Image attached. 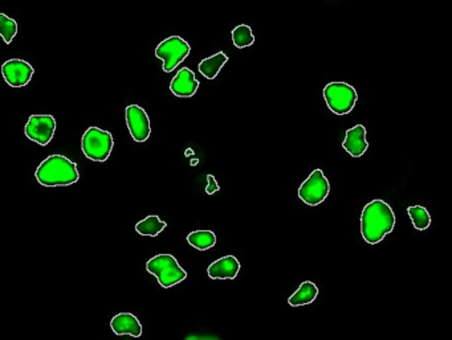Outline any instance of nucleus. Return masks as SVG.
Here are the masks:
<instances>
[{
  "instance_id": "obj_22",
  "label": "nucleus",
  "mask_w": 452,
  "mask_h": 340,
  "mask_svg": "<svg viewBox=\"0 0 452 340\" xmlns=\"http://www.w3.org/2000/svg\"><path fill=\"white\" fill-rule=\"evenodd\" d=\"M221 189V187L218 184L216 179L214 175H207V187H206V194L207 195H212L215 192H218Z\"/></svg>"
},
{
  "instance_id": "obj_9",
  "label": "nucleus",
  "mask_w": 452,
  "mask_h": 340,
  "mask_svg": "<svg viewBox=\"0 0 452 340\" xmlns=\"http://www.w3.org/2000/svg\"><path fill=\"white\" fill-rule=\"evenodd\" d=\"M35 75L33 66L22 58L7 60L1 65V76L7 85L12 88L27 87Z\"/></svg>"
},
{
  "instance_id": "obj_6",
  "label": "nucleus",
  "mask_w": 452,
  "mask_h": 340,
  "mask_svg": "<svg viewBox=\"0 0 452 340\" xmlns=\"http://www.w3.org/2000/svg\"><path fill=\"white\" fill-rule=\"evenodd\" d=\"M191 52V46L181 36H170L161 42L155 48V57L164 61L162 69L171 73L179 64H182Z\"/></svg>"
},
{
  "instance_id": "obj_1",
  "label": "nucleus",
  "mask_w": 452,
  "mask_h": 340,
  "mask_svg": "<svg viewBox=\"0 0 452 340\" xmlns=\"http://www.w3.org/2000/svg\"><path fill=\"white\" fill-rule=\"evenodd\" d=\"M396 215L386 201L375 199L367 203L361 213V234L365 242L375 245L394 231Z\"/></svg>"
},
{
  "instance_id": "obj_5",
  "label": "nucleus",
  "mask_w": 452,
  "mask_h": 340,
  "mask_svg": "<svg viewBox=\"0 0 452 340\" xmlns=\"http://www.w3.org/2000/svg\"><path fill=\"white\" fill-rule=\"evenodd\" d=\"M322 93L328 108L336 115L349 114L358 99L357 90L346 82H329Z\"/></svg>"
},
{
  "instance_id": "obj_20",
  "label": "nucleus",
  "mask_w": 452,
  "mask_h": 340,
  "mask_svg": "<svg viewBox=\"0 0 452 340\" xmlns=\"http://www.w3.org/2000/svg\"><path fill=\"white\" fill-rule=\"evenodd\" d=\"M231 36L232 43L239 49L251 46L255 43L254 32H252L251 27L247 24H240V25L235 27L232 30Z\"/></svg>"
},
{
  "instance_id": "obj_19",
  "label": "nucleus",
  "mask_w": 452,
  "mask_h": 340,
  "mask_svg": "<svg viewBox=\"0 0 452 340\" xmlns=\"http://www.w3.org/2000/svg\"><path fill=\"white\" fill-rule=\"evenodd\" d=\"M408 216L417 231H426L431 225L430 212L422 206H413L408 208Z\"/></svg>"
},
{
  "instance_id": "obj_4",
  "label": "nucleus",
  "mask_w": 452,
  "mask_h": 340,
  "mask_svg": "<svg viewBox=\"0 0 452 340\" xmlns=\"http://www.w3.org/2000/svg\"><path fill=\"white\" fill-rule=\"evenodd\" d=\"M114 147L111 132L102 130L96 126H90L81 138V150L89 160L105 162Z\"/></svg>"
},
{
  "instance_id": "obj_21",
  "label": "nucleus",
  "mask_w": 452,
  "mask_h": 340,
  "mask_svg": "<svg viewBox=\"0 0 452 340\" xmlns=\"http://www.w3.org/2000/svg\"><path fill=\"white\" fill-rule=\"evenodd\" d=\"M18 34V23L15 19L0 13V36L6 44H11L12 40Z\"/></svg>"
},
{
  "instance_id": "obj_7",
  "label": "nucleus",
  "mask_w": 452,
  "mask_h": 340,
  "mask_svg": "<svg viewBox=\"0 0 452 340\" xmlns=\"http://www.w3.org/2000/svg\"><path fill=\"white\" fill-rule=\"evenodd\" d=\"M331 184L322 170H314L298 188V198L308 206H319L329 196Z\"/></svg>"
},
{
  "instance_id": "obj_11",
  "label": "nucleus",
  "mask_w": 452,
  "mask_h": 340,
  "mask_svg": "<svg viewBox=\"0 0 452 340\" xmlns=\"http://www.w3.org/2000/svg\"><path fill=\"white\" fill-rule=\"evenodd\" d=\"M199 81L195 78V73L188 69L182 68L170 82L171 93L179 99H190L198 92Z\"/></svg>"
},
{
  "instance_id": "obj_10",
  "label": "nucleus",
  "mask_w": 452,
  "mask_h": 340,
  "mask_svg": "<svg viewBox=\"0 0 452 340\" xmlns=\"http://www.w3.org/2000/svg\"><path fill=\"white\" fill-rule=\"evenodd\" d=\"M125 118L129 132L135 142H146L150 137V120L144 108L138 105H129L125 109Z\"/></svg>"
},
{
  "instance_id": "obj_8",
  "label": "nucleus",
  "mask_w": 452,
  "mask_h": 340,
  "mask_svg": "<svg viewBox=\"0 0 452 340\" xmlns=\"http://www.w3.org/2000/svg\"><path fill=\"white\" fill-rule=\"evenodd\" d=\"M55 132L56 120L51 114H33L24 127L25 137L39 146H47L51 142Z\"/></svg>"
},
{
  "instance_id": "obj_15",
  "label": "nucleus",
  "mask_w": 452,
  "mask_h": 340,
  "mask_svg": "<svg viewBox=\"0 0 452 340\" xmlns=\"http://www.w3.org/2000/svg\"><path fill=\"white\" fill-rule=\"evenodd\" d=\"M319 296V287L314 285L310 281H305L303 282L298 291L293 293L292 296H289L288 303L292 308H300V306H307L314 302V299Z\"/></svg>"
},
{
  "instance_id": "obj_12",
  "label": "nucleus",
  "mask_w": 452,
  "mask_h": 340,
  "mask_svg": "<svg viewBox=\"0 0 452 340\" xmlns=\"http://www.w3.org/2000/svg\"><path fill=\"white\" fill-rule=\"evenodd\" d=\"M240 272V263L235 256H224L211 263L207 275L211 279H235Z\"/></svg>"
},
{
  "instance_id": "obj_17",
  "label": "nucleus",
  "mask_w": 452,
  "mask_h": 340,
  "mask_svg": "<svg viewBox=\"0 0 452 340\" xmlns=\"http://www.w3.org/2000/svg\"><path fill=\"white\" fill-rule=\"evenodd\" d=\"M166 227H167V224H166L165 221H162L155 215H152V216H147L144 220H141L140 222H137L135 224V231H137V233H140L141 236L155 237V236H158L161 232L164 231Z\"/></svg>"
},
{
  "instance_id": "obj_3",
  "label": "nucleus",
  "mask_w": 452,
  "mask_h": 340,
  "mask_svg": "<svg viewBox=\"0 0 452 340\" xmlns=\"http://www.w3.org/2000/svg\"><path fill=\"white\" fill-rule=\"evenodd\" d=\"M146 270L154 275L158 284L169 289L181 284L188 278V273L171 254H158L146 263Z\"/></svg>"
},
{
  "instance_id": "obj_14",
  "label": "nucleus",
  "mask_w": 452,
  "mask_h": 340,
  "mask_svg": "<svg viewBox=\"0 0 452 340\" xmlns=\"http://www.w3.org/2000/svg\"><path fill=\"white\" fill-rule=\"evenodd\" d=\"M111 329L116 335H129L140 338L142 335V326L138 318L130 313H120L111 320Z\"/></svg>"
},
{
  "instance_id": "obj_16",
  "label": "nucleus",
  "mask_w": 452,
  "mask_h": 340,
  "mask_svg": "<svg viewBox=\"0 0 452 340\" xmlns=\"http://www.w3.org/2000/svg\"><path fill=\"white\" fill-rule=\"evenodd\" d=\"M227 61H228V56L226 55L224 52H218V53L200 61L198 66L199 72L203 77H206L207 80H214L219 75L221 68L227 64Z\"/></svg>"
},
{
  "instance_id": "obj_2",
  "label": "nucleus",
  "mask_w": 452,
  "mask_h": 340,
  "mask_svg": "<svg viewBox=\"0 0 452 340\" xmlns=\"http://www.w3.org/2000/svg\"><path fill=\"white\" fill-rule=\"evenodd\" d=\"M36 180L44 187H68L80 179L78 165L64 155H49L35 172Z\"/></svg>"
},
{
  "instance_id": "obj_18",
  "label": "nucleus",
  "mask_w": 452,
  "mask_h": 340,
  "mask_svg": "<svg viewBox=\"0 0 452 340\" xmlns=\"http://www.w3.org/2000/svg\"><path fill=\"white\" fill-rule=\"evenodd\" d=\"M188 242L193 248L204 252L215 246L216 236L212 231L191 232L188 236Z\"/></svg>"
},
{
  "instance_id": "obj_13",
  "label": "nucleus",
  "mask_w": 452,
  "mask_h": 340,
  "mask_svg": "<svg viewBox=\"0 0 452 340\" xmlns=\"http://www.w3.org/2000/svg\"><path fill=\"white\" fill-rule=\"evenodd\" d=\"M342 147L346 153L353 158H361L369 149V142L366 139V129L362 125H357L349 129L345 135Z\"/></svg>"
}]
</instances>
